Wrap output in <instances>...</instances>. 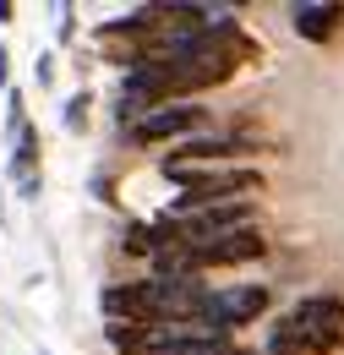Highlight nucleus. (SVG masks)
Wrapping results in <instances>:
<instances>
[{
  "mask_svg": "<svg viewBox=\"0 0 344 355\" xmlns=\"http://www.w3.org/2000/svg\"><path fill=\"white\" fill-rule=\"evenodd\" d=\"M170 180L180 186V197L170 202L175 219L214 208V202H252V191H262L257 164H197V170H170Z\"/></svg>",
  "mask_w": 344,
  "mask_h": 355,
  "instance_id": "nucleus-1",
  "label": "nucleus"
},
{
  "mask_svg": "<svg viewBox=\"0 0 344 355\" xmlns=\"http://www.w3.org/2000/svg\"><path fill=\"white\" fill-rule=\"evenodd\" d=\"M273 328L295 334L306 355H334L344 345V295H328V290L322 295H301Z\"/></svg>",
  "mask_w": 344,
  "mask_h": 355,
  "instance_id": "nucleus-2",
  "label": "nucleus"
},
{
  "mask_svg": "<svg viewBox=\"0 0 344 355\" xmlns=\"http://www.w3.org/2000/svg\"><path fill=\"white\" fill-rule=\"evenodd\" d=\"M262 311H268V284H230V290H214V295L203 301L191 334H218V339H230L235 328L257 322Z\"/></svg>",
  "mask_w": 344,
  "mask_h": 355,
  "instance_id": "nucleus-3",
  "label": "nucleus"
},
{
  "mask_svg": "<svg viewBox=\"0 0 344 355\" xmlns=\"http://www.w3.org/2000/svg\"><path fill=\"white\" fill-rule=\"evenodd\" d=\"M98 306L110 322H142V328H164V284L159 279H126L110 284L98 295Z\"/></svg>",
  "mask_w": 344,
  "mask_h": 355,
  "instance_id": "nucleus-4",
  "label": "nucleus"
},
{
  "mask_svg": "<svg viewBox=\"0 0 344 355\" xmlns=\"http://www.w3.org/2000/svg\"><path fill=\"white\" fill-rule=\"evenodd\" d=\"M241 159H257V142L252 137H214V132H197L186 142H175L170 153L159 159V170H197V164H241Z\"/></svg>",
  "mask_w": 344,
  "mask_h": 355,
  "instance_id": "nucleus-5",
  "label": "nucleus"
},
{
  "mask_svg": "<svg viewBox=\"0 0 344 355\" xmlns=\"http://www.w3.org/2000/svg\"><path fill=\"white\" fill-rule=\"evenodd\" d=\"M208 126V110L203 104H164V110H153V115H142L137 126H131V142L137 148H159V142H186V137H197Z\"/></svg>",
  "mask_w": 344,
  "mask_h": 355,
  "instance_id": "nucleus-6",
  "label": "nucleus"
},
{
  "mask_svg": "<svg viewBox=\"0 0 344 355\" xmlns=\"http://www.w3.org/2000/svg\"><path fill=\"white\" fill-rule=\"evenodd\" d=\"M246 224H257V208H252V202H214V208L186 214V219H180V235H186V246H203V241H218V235L246 230Z\"/></svg>",
  "mask_w": 344,
  "mask_h": 355,
  "instance_id": "nucleus-7",
  "label": "nucleus"
},
{
  "mask_svg": "<svg viewBox=\"0 0 344 355\" xmlns=\"http://www.w3.org/2000/svg\"><path fill=\"white\" fill-rule=\"evenodd\" d=\"M290 28L301 33L306 44H328L344 28V6L339 0H295L290 6Z\"/></svg>",
  "mask_w": 344,
  "mask_h": 355,
  "instance_id": "nucleus-8",
  "label": "nucleus"
},
{
  "mask_svg": "<svg viewBox=\"0 0 344 355\" xmlns=\"http://www.w3.org/2000/svg\"><path fill=\"white\" fill-rule=\"evenodd\" d=\"M104 339L115 355H159L164 328H142V322H104Z\"/></svg>",
  "mask_w": 344,
  "mask_h": 355,
  "instance_id": "nucleus-9",
  "label": "nucleus"
},
{
  "mask_svg": "<svg viewBox=\"0 0 344 355\" xmlns=\"http://www.w3.org/2000/svg\"><path fill=\"white\" fill-rule=\"evenodd\" d=\"M121 246H126V257H159V246H153V230H148V219H131L126 230H121Z\"/></svg>",
  "mask_w": 344,
  "mask_h": 355,
  "instance_id": "nucleus-10",
  "label": "nucleus"
},
{
  "mask_svg": "<svg viewBox=\"0 0 344 355\" xmlns=\"http://www.w3.org/2000/svg\"><path fill=\"white\" fill-rule=\"evenodd\" d=\"M87 104H93V93H71L66 98V132H87Z\"/></svg>",
  "mask_w": 344,
  "mask_h": 355,
  "instance_id": "nucleus-11",
  "label": "nucleus"
},
{
  "mask_svg": "<svg viewBox=\"0 0 344 355\" xmlns=\"http://www.w3.org/2000/svg\"><path fill=\"white\" fill-rule=\"evenodd\" d=\"M66 39H77V17H71V6H60V44Z\"/></svg>",
  "mask_w": 344,
  "mask_h": 355,
  "instance_id": "nucleus-12",
  "label": "nucleus"
},
{
  "mask_svg": "<svg viewBox=\"0 0 344 355\" xmlns=\"http://www.w3.org/2000/svg\"><path fill=\"white\" fill-rule=\"evenodd\" d=\"M33 77H39V88H49V83H55V60H49V55L33 66Z\"/></svg>",
  "mask_w": 344,
  "mask_h": 355,
  "instance_id": "nucleus-13",
  "label": "nucleus"
},
{
  "mask_svg": "<svg viewBox=\"0 0 344 355\" xmlns=\"http://www.w3.org/2000/svg\"><path fill=\"white\" fill-rule=\"evenodd\" d=\"M11 17H17V6H11V0H0V22H11Z\"/></svg>",
  "mask_w": 344,
  "mask_h": 355,
  "instance_id": "nucleus-14",
  "label": "nucleus"
},
{
  "mask_svg": "<svg viewBox=\"0 0 344 355\" xmlns=\"http://www.w3.org/2000/svg\"><path fill=\"white\" fill-rule=\"evenodd\" d=\"M0 214H6V202H0Z\"/></svg>",
  "mask_w": 344,
  "mask_h": 355,
  "instance_id": "nucleus-15",
  "label": "nucleus"
}]
</instances>
